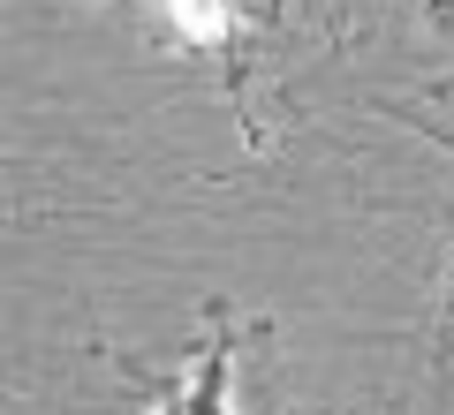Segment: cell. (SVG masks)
Returning <instances> with one entry per match:
<instances>
[{"label": "cell", "mask_w": 454, "mask_h": 415, "mask_svg": "<svg viewBox=\"0 0 454 415\" xmlns=\"http://www.w3.org/2000/svg\"><path fill=\"white\" fill-rule=\"evenodd\" d=\"M243 340H258V325H243V310L227 303V295H212L205 325H197V348L175 370H137L129 363V378L152 393V415H243V400H235Z\"/></svg>", "instance_id": "2"}, {"label": "cell", "mask_w": 454, "mask_h": 415, "mask_svg": "<svg viewBox=\"0 0 454 415\" xmlns=\"http://www.w3.org/2000/svg\"><path fill=\"white\" fill-rule=\"evenodd\" d=\"M394 53L424 98H454V0H402L394 8Z\"/></svg>", "instance_id": "3"}, {"label": "cell", "mask_w": 454, "mask_h": 415, "mask_svg": "<svg viewBox=\"0 0 454 415\" xmlns=\"http://www.w3.org/2000/svg\"><path fill=\"white\" fill-rule=\"evenodd\" d=\"M409 415H454V250L424 303V355H417V408Z\"/></svg>", "instance_id": "4"}, {"label": "cell", "mask_w": 454, "mask_h": 415, "mask_svg": "<svg viewBox=\"0 0 454 415\" xmlns=\"http://www.w3.org/2000/svg\"><path fill=\"white\" fill-rule=\"evenodd\" d=\"M152 16H160V38L175 53H190V61H205L212 76H220L243 136L265 144L258 113H250V83H258V53H265V38L280 31L288 0H152Z\"/></svg>", "instance_id": "1"}]
</instances>
